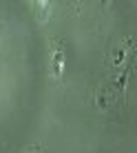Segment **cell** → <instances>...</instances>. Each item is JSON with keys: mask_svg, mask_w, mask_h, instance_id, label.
<instances>
[{"mask_svg": "<svg viewBox=\"0 0 137 153\" xmlns=\"http://www.w3.org/2000/svg\"><path fill=\"white\" fill-rule=\"evenodd\" d=\"M62 65H64V58H62V51L55 49V56H53V73L60 76L62 73Z\"/></svg>", "mask_w": 137, "mask_h": 153, "instance_id": "obj_1", "label": "cell"}]
</instances>
